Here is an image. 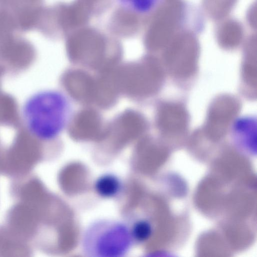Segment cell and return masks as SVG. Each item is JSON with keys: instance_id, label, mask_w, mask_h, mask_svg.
<instances>
[{"instance_id": "cell-2", "label": "cell", "mask_w": 257, "mask_h": 257, "mask_svg": "<svg viewBox=\"0 0 257 257\" xmlns=\"http://www.w3.org/2000/svg\"><path fill=\"white\" fill-rule=\"evenodd\" d=\"M134 242L129 225L112 219H99L84 229L81 248L89 257H122L128 253Z\"/></svg>"}, {"instance_id": "cell-1", "label": "cell", "mask_w": 257, "mask_h": 257, "mask_svg": "<svg viewBox=\"0 0 257 257\" xmlns=\"http://www.w3.org/2000/svg\"><path fill=\"white\" fill-rule=\"evenodd\" d=\"M69 111L65 96L54 90L40 91L24 104L23 116L29 132L44 141L56 139L65 127Z\"/></svg>"}, {"instance_id": "cell-4", "label": "cell", "mask_w": 257, "mask_h": 257, "mask_svg": "<svg viewBox=\"0 0 257 257\" xmlns=\"http://www.w3.org/2000/svg\"><path fill=\"white\" fill-rule=\"evenodd\" d=\"M129 227L134 243H142L147 241L153 233L151 223L145 219L136 220Z\"/></svg>"}, {"instance_id": "cell-5", "label": "cell", "mask_w": 257, "mask_h": 257, "mask_svg": "<svg viewBox=\"0 0 257 257\" xmlns=\"http://www.w3.org/2000/svg\"><path fill=\"white\" fill-rule=\"evenodd\" d=\"M121 5L138 14L149 12L154 7L156 0H119Z\"/></svg>"}, {"instance_id": "cell-3", "label": "cell", "mask_w": 257, "mask_h": 257, "mask_svg": "<svg viewBox=\"0 0 257 257\" xmlns=\"http://www.w3.org/2000/svg\"><path fill=\"white\" fill-rule=\"evenodd\" d=\"M94 188L96 193L105 199H113L119 196L122 191L121 179L114 174L107 173L99 176L95 180Z\"/></svg>"}]
</instances>
